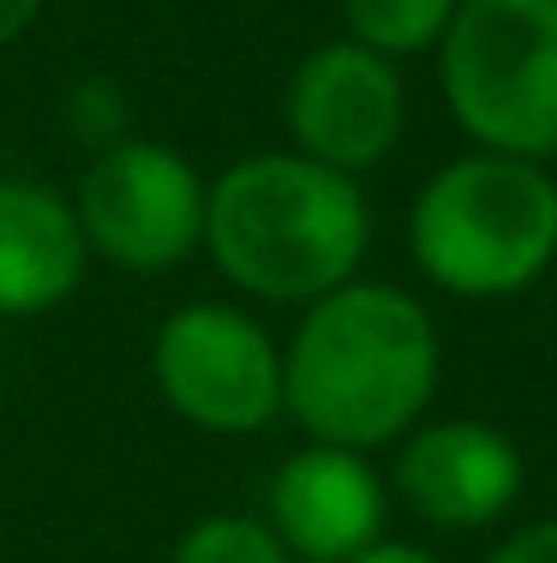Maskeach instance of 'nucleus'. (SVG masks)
<instances>
[{
    "label": "nucleus",
    "mask_w": 557,
    "mask_h": 563,
    "mask_svg": "<svg viewBox=\"0 0 557 563\" xmlns=\"http://www.w3.org/2000/svg\"><path fill=\"white\" fill-rule=\"evenodd\" d=\"M437 324L390 282H342L282 347V413L312 444L378 450L414 432L437 396Z\"/></svg>",
    "instance_id": "nucleus-1"
},
{
    "label": "nucleus",
    "mask_w": 557,
    "mask_h": 563,
    "mask_svg": "<svg viewBox=\"0 0 557 563\" xmlns=\"http://www.w3.org/2000/svg\"><path fill=\"white\" fill-rule=\"evenodd\" d=\"M204 246L241 294L312 306L360 276L371 205L354 174H336L300 151L241 156L210 180Z\"/></svg>",
    "instance_id": "nucleus-2"
},
{
    "label": "nucleus",
    "mask_w": 557,
    "mask_h": 563,
    "mask_svg": "<svg viewBox=\"0 0 557 563\" xmlns=\"http://www.w3.org/2000/svg\"><path fill=\"white\" fill-rule=\"evenodd\" d=\"M408 252L444 294L510 300L557 264V180L503 151L456 156L420 186Z\"/></svg>",
    "instance_id": "nucleus-3"
},
{
    "label": "nucleus",
    "mask_w": 557,
    "mask_h": 563,
    "mask_svg": "<svg viewBox=\"0 0 557 563\" xmlns=\"http://www.w3.org/2000/svg\"><path fill=\"white\" fill-rule=\"evenodd\" d=\"M437 78L474 151L557 156V0H461L437 43Z\"/></svg>",
    "instance_id": "nucleus-4"
},
{
    "label": "nucleus",
    "mask_w": 557,
    "mask_h": 563,
    "mask_svg": "<svg viewBox=\"0 0 557 563\" xmlns=\"http://www.w3.org/2000/svg\"><path fill=\"white\" fill-rule=\"evenodd\" d=\"M151 378L186 426L216 438L264 432L282 413V347L229 300L168 312L151 342Z\"/></svg>",
    "instance_id": "nucleus-5"
},
{
    "label": "nucleus",
    "mask_w": 557,
    "mask_h": 563,
    "mask_svg": "<svg viewBox=\"0 0 557 563\" xmlns=\"http://www.w3.org/2000/svg\"><path fill=\"white\" fill-rule=\"evenodd\" d=\"M204 174L156 139H121L85 168L73 217L114 271L156 276L204 246Z\"/></svg>",
    "instance_id": "nucleus-6"
},
{
    "label": "nucleus",
    "mask_w": 557,
    "mask_h": 563,
    "mask_svg": "<svg viewBox=\"0 0 557 563\" xmlns=\"http://www.w3.org/2000/svg\"><path fill=\"white\" fill-rule=\"evenodd\" d=\"M282 120L300 156L336 168V174H366L396 151L408 120V97L396 60L371 55L354 36L318 43L307 60L288 73L282 90Z\"/></svg>",
    "instance_id": "nucleus-7"
},
{
    "label": "nucleus",
    "mask_w": 557,
    "mask_h": 563,
    "mask_svg": "<svg viewBox=\"0 0 557 563\" xmlns=\"http://www.w3.org/2000/svg\"><path fill=\"white\" fill-rule=\"evenodd\" d=\"M396 498L437 533H474L522 498V450L486 420L414 426L396 455Z\"/></svg>",
    "instance_id": "nucleus-8"
},
{
    "label": "nucleus",
    "mask_w": 557,
    "mask_h": 563,
    "mask_svg": "<svg viewBox=\"0 0 557 563\" xmlns=\"http://www.w3.org/2000/svg\"><path fill=\"white\" fill-rule=\"evenodd\" d=\"M390 492L366 450L307 444L270 479V533L288 545L294 563H348L383 540Z\"/></svg>",
    "instance_id": "nucleus-9"
},
{
    "label": "nucleus",
    "mask_w": 557,
    "mask_h": 563,
    "mask_svg": "<svg viewBox=\"0 0 557 563\" xmlns=\"http://www.w3.org/2000/svg\"><path fill=\"white\" fill-rule=\"evenodd\" d=\"M90 246L55 186L0 180V318H43L85 282Z\"/></svg>",
    "instance_id": "nucleus-10"
},
{
    "label": "nucleus",
    "mask_w": 557,
    "mask_h": 563,
    "mask_svg": "<svg viewBox=\"0 0 557 563\" xmlns=\"http://www.w3.org/2000/svg\"><path fill=\"white\" fill-rule=\"evenodd\" d=\"M461 0H342L348 36L383 60H408L444 43Z\"/></svg>",
    "instance_id": "nucleus-11"
},
{
    "label": "nucleus",
    "mask_w": 557,
    "mask_h": 563,
    "mask_svg": "<svg viewBox=\"0 0 557 563\" xmlns=\"http://www.w3.org/2000/svg\"><path fill=\"white\" fill-rule=\"evenodd\" d=\"M168 563H294L288 545L258 516H204L175 540Z\"/></svg>",
    "instance_id": "nucleus-12"
},
{
    "label": "nucleus",
    "mask_w": 557,
    "mask_h": 563,
    "mask_svg": "<svg viewBox=\"0 0 557 563\" xmlns=\"http://www.w3.org/2000/svg\"><path fill=\"white\" fill-rule=\"evenodd\" d=\"M486 563H557V516L552 521H534V528L510 533Z\"/></svg>",
    "instance_id": "nucleus-13"
},
{
    "label": "nucleus",
    "mask_w": 557,
    "mask_h": 563,
    "mask_svg": "<svg viewBox=\"0 0 557 563\" xmlns=\"http://www.w3.org/2000/svg\"><path fill=\"white\" fill-rule=\"evenodd\" d=\"M36 12H43V0H0V48L19 43V36L36 24Z\"/></svg>",
    "instance_id": "nucleus-14"
},
{
    "label": "nucleus",
    "mask_w": 557,
    "mask_h": 563,
    "mask_svg": "<svg viewBox=\"0 0 557 563\" xmlns=\"http://www.w3.org/2000/svg\"><path fill=\"white\" fill-rule=\"evenodd\" d=\"M348 563H437L426 545H408V540H378V545H366L360 558H348Z\"/></svg>",
    "instance_id": "nucleus-15"
}]
</instances>
